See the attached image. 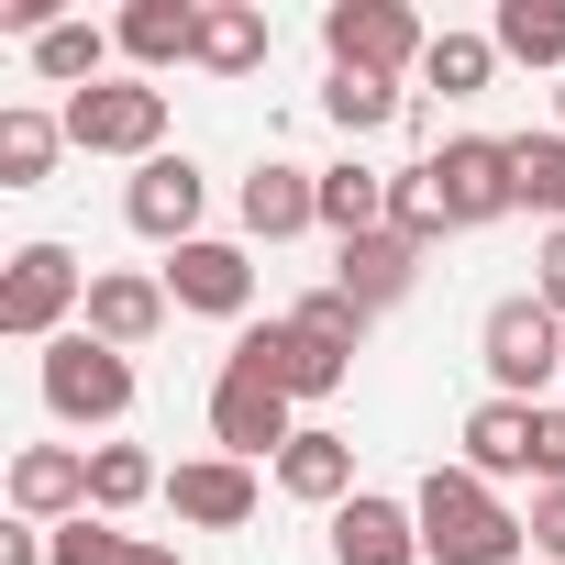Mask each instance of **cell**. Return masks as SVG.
<instances>
[{
    "label": "cell",
    "instance_id": "6da1fadb",
    "mask_svg": "<svg viewBox=\"0 0 565 565\" xmlns=\"http://www.w3.org/2000/svg\"><path fill=\"white\" fill-rule=\"evenodd\" d=\"M411 510H422V554H433V565H521V554H532L521 510H510L477 466H433V477L411 488Z\"/></svg>",
    "mask_w": 565,
    "mask_h": 565
},
{
    "label": "cell",
    "instance_id": "7a4b0ae2",
    "mask_svg": "<svg viewBox=\"0 0 565 565\" xmlns=\"http://www.w3.org/2000/svg\"><path fill=\"white\" fill-rule=\"evenodd\" d=\"M67 311H89V266H78L67 244H23L12 266H0V333H12V344H56V333H78Z\"/></svg>",
    "mask_w": 565,
    "mask_h": 565
},
{
    "label": "cell",
    "instance_id": "3957f363",
    "mask_svg": "<svg viewBox=\"0 0 565 565\" xmlns=\"http://www.w3.org/2000/svg\"><path fill=\"white\" fill-rule=\"evenodd\" d=\"M67 145H78V156H134V167H156V156H167V89H156V78H100V89H78V100H67Z\"/></svg>",
    "mask_w": 565,
    "mask_h": 565
},
{
    "label": "cell",
    "instance_id": "277c9868",
    "mask_svg": "<svg viewBox=\"0 0 565 565\" xmlns=\"http://www.w3.org/2000/svg\"><path fill=\"white\" fill-rule=\"evenodd\" d=\"M34 377H45V411H56V422H89V433H111V422L134 411V355H111L100 333H56Z\"/></svg>",
    "mask_w": 565,
    "mask_h": 565
},
{
    "label": "cell",
    "instance_id": "5b68a950",
    "mask_svg": "<svg viewBox=\"0 0 565 565\" xmlns=\"http://www.w3.org/2000/svg\"><path fill=\"white\" fill-rule=\"evenodd\" d=\"M477 366H488V388H499V399H532L543 377H565V322L521 289V300H499V311L477 322Z\"/></svg>",
    "mask_w": 565,
    "mask_h": 565
},
{
    "label": "cell",
    "instance_id": "8992f818",
    "mask_svg": "<svg viewBox=\"0 0 565 565\" xmlns=\"http://www.w3.org/2000/svg\"><path fill=\"white\" fill-rule=\"evenodd\" d=\"M322 56L355 67V78H411L433 56V34L399 12V0H333V12H322Z\"/></svg>",
    "mask_w": 565,
    "mask_h": 565
},
{
    "label": "cell",
    "instance_id": "52a82bcc",
    "mask_svg": "<svg viewBox=\"0 0 565 565\" xmlns=\"http://www.w3.org/2000/svg\"><path fill=\"white\" fill-rule=\"evenodd\" d=\"M422 167H433L455 233H488L499 211H521V178H510V145H499V134H455V145H433Z\"/></svg>",
    "mask_w": 565,
    "mask_h": 565
},
{
    "label": "cell",
    "instance_id": "ba28073f",
    "mask_svg": "<svg viewBox=\"0 0 565 565\" xmlns=\"http://www.w3.org/2000/svg\"><path fill=\"white\" fill-rule=\"evenodd\" d=\"M222 366H244V377H266V388H289V399H333V388L355 377V366H344V355H322L289 311H277V322H244Z\"/></svg>",
    "mask_w": 565,
    "mask_h": 565
},
{
    "label": "cell",
    "instance_id": "9c48e42d",
    "mask_svg": "<svg viewBox=\"0 0 565 565\" xmlns=\"http://www.w3.org/2000/svg\"><path fill=\"white\" fill-rule=\"evenodd\" d=\"M211 444H222L233 466H255V455H289V444H300V422H289V388H266V377L222 366V377H211Z\"/></svg>",
    "mask_w": 565,
    "mask_h": 565
},
{
    "label": "cell",
    "instance_id": "30bf717a",
    "mask_svg": "<svg viewBox=\"0 0 565 565\" xmlns=\"http://www.w3.org/2000/svg\"><path fill=\"white\" fill-rule=\"evenodd\" d=\"M200 200H211V178L189 167V156H156V167H134V189H122V222L145 233V244H200Z\"/></svg>",
    "mask_w": 565,
    "mask_h": 565
},
{
    "label": "cell",
    "instance_id": "8fae6325",
    "mask_svg": "<svg viewBox=\"0 0 565 565\" xmlns=\"http://www.w3.org/2000/svg\"><path fill=\"white\" fill-rule=\"evenodd\" d=\"M333 565H433V554H422V510L355 488V499L333 510Z\"/></svg>",
    "mask_w": 565,
    "mask_h": 565
},
{
    "label": "cell",
    "instance_id": "7c38bea8",
    "mask_svg": "<svg viewBox=\"0 0 565 565\" xmlns=\"http://www.w3.org/2000/svg\"><path fill=\"white\" fill-rule=\"evenodd\" d=\"M167 311H178V300H167V277L100 266V277H89V311H78V333H100L111 355H134V344H156V333H167Z\"/></svg>",
    "mask_w": 565,
    "mask_h": 565
},
{
    "label": "cell",
    "instance_id": "4fadbf2b",
    "mask_svg": "<svg viewBox=\"0 0 565 565\" xmlns=\"http://www.w3.org/2000/svg\"><path fill=\"white\" fill-rule=\"evenodd\" d=\"M167 300L178 311H211V322H244V300H255V266H244V244H178L167 255Z\"/></svg>",
    "mask_w": 565,
    "mask_h": 565
},
{
    "label": "cell",
    "instance_id": "5bb4252c",
    "mask_svg": "<svg viewBox=\"0 0 565 565\" xmlns=\"http://www.w3.org/2000/svg\"><path fill=\"white\" fill-rule=\"evenodd\" d=\"M411 277H422V244H411V233H355V244H333V289H344L366 322L411 300Z\"/></svg>",
    "mask_w": 565,
    "mask_h": 565
},
{
    "label": "cell",
    "instance_id": "9a60e30c",
    "mask_svg": "<svg viewBox=\"0 0 565 565\" xmlns=\"http://www.w3.org/2000/svg\"><path fill=\"white\" fill-rule=\"evenodd\" d=\"M78 510H89V455H78V444H23V455H12V521H45V532H56V521H78Z\"/></svg>",
    "mask_w": 565,
    "mask_h": 565
},
{
    "label": "cell",
    "instance_id": "2e32d148",
    "mask_svg": "<svg viewBox=\"0 0 565 565\" xmlns=\"http://www.w3.org/2000/svg\"><path fill=\"white\" fill-rule=\"evenodd\" d=\"M167 510L200 521V532H244V521H255V466H233V455H189V466H167Z\"/></svg>",
    "mask_w": 565,
    "mask_h": 565
},
{
    "label": "cell",
    "instance_id": "e0dca14e",
    "mask_svg": "<svg viewBox=\"0 0 565 565\" xmlns=\"http://www.w3.org/2000/svg\"><path fill=\"white\" fill-rule=\"evenodd\" d=\"M311 222H322V167L266 156V167L244 178V233H255V244H289V233H311Z\"/></svg>",
    "mask_w": 565,
    "mask_h": 565
},
{
    "label": "cell",
    "instance_id": "ac0fdd59",
    "mask_svg": "<svg viewBox=\"0 0 565 565\" xmlns=\"http://www.w3.org/2000/svg\"><path fill=\"white\" fill-rule=\"evenodd\" d=\"M111 45L134 56V78H156V67H200V0H134V12L111 23Z\"/></svg>",
    "mask_w": 565,
    "mask_h": 565
},
{
    "label": "cell",
    "instance_id": "d6986e66",
    "mask_svg": "<svg viewBox=\"0 0 565 565\" xmlns=\"http://www.w3.org/2000/svg\"><path fill=\"white\" fill-rule=\"evenodd\" d=\"M277 488H289L300 510H344L355 499V444L344 433H300L289 455H277Z\"/></svg>",
    "mask_w": 565,
    "mask_h": 565
},
{
    "label": "cell",
    "instance_id": "ffe728a7",
    "mask_svg": "<svg viewBox=\"0 0 565 565\" xmlns=\"http://www.w3.org/2000/svg\"><path fill=\"white\" fill-rule=\"evenodd\" d=\"M466 466L499 488V477H532V399H477L466 411Z\"/></svg>",
    "mask_w": 565,
    "mask_h": 565
},
{
    "label": "cell",
    "instance_id": "44dd1931",
    "mask_svg": "<svg viewBox=\"0 0 565 565\" xmlns=\"http://www.w3.org/2000/svg\"><path fill=\"white\" fill-rule=\"evenodd\" d=\"M200 67L211 78H255L266 67V12L255 0H200Z\"/></svg>",
    "mask_w": 565,
    "mask_h": 565
},
{
    "label": "cell",
    "instance_id": "7402d4cb",
    "mask_svg": "<svg viewBox=\"0 0 565 565\" xmlns=\"http://www.w3.org/2000/svg\"><path fill=\"white\" fill-rule=\"evenodd\" d=\"M145 499H167V466H156L145 444H89V510L122 521V510H145Z\"/></svg>",
    "mask_w": 565,
    "mask_h": 565
},
{
    "label": "cell",
    "instance_id": "603a6c76",
    "mask_svg": "<svg viewBox=\"0 0 565 565\" xmlns=\"http://www.w3.org/2000/svg\"><path fill=\"white\" fill-rule=\"evenodd\" d=\"M56 145H67V111H34V100H12V111H0V189H45Z\"/></svg>",
    "mask_w": 565,
    "mask_h": 565
},
{
    "label": "cell",
    "instance_id": "cb8c5ba5",
    "mask_svg": "<svg viewBox=\"0 0 565 565\" xmlns=\"http://www.w3.org/2000/svg\"><path fill=\"white\" fill-rule=\"evenodd\" d=\"M488 45H499L510 67H554V78H565V0H499Z\"/></svg>",
    "mask_w": 565,
    "mask_h": 565
},
{
    "label": "cell",
    "instance_id": "d4e9b609",
    "mask_svg": "<svg viewBox=\"0 0 565 565\" xmlns=\"http://www.w3.org/2000/svg\"><path fill=\"white\" fill-rule=\"evenodd\" d=\"M322 233H333V244L388 233V178H377V167H355V156H344V167H322Z\"/></svg>",
    "mask_w": 565,
    "mask_h": 565
},
{
    "label": "cell",
    "instance_id": "484cf974",
    "mask_svg": "<svg viewBox=\"0 0 565 565\" xmlns=\"http://www.w3.org/2000/svg\"><path fill=\"white\" fill-rule=\"evenodd\" d=\"M510 178H521V211H543V233H565V134H510Z\"/></svg>",
    "mask_w": 565,
    "mask_h": 565
},
{
    "label": "cell",
    "instance_id": "4316f807",
    "mask_svg": "<svg viewBox=\"0 0 565 565\" xmlns=\"http://www.w3.org/2000/svg\"><path fill=\"white\" fill-rule=\"evenodd\" d=\"M100 56H111V34H100V23H56V34L34 45V78H56V89L78 100V89H100Z\"/></svg>",
    "mask_w": 565,
    "mask_h": 565
},
{
    "label": "cell",
    "instance_id": "83f0119b",
    "mask_svg": "<svg viewBox=\"0 0 565 565\" xmlns=\"http://www.w3.org/2000/svg\"><path fill=\"white\" fill-rule=\"evenodd\" d=\"M422 78H433L444 100H477V89L499 78V45H488V34H433V56H422Z\"/></svg>",
    "mask_w": 565,
    "mask_h": 565
},
{
    "label": "cell",
    "instance_id": "f1b7e54d",
    "mask_svg": "<svg viewBox=\"0 0 565 565\" xmlns=\"http://www.w3.org/2000/svg\"><path fill=\"white\" fill-rule=\"evenodd\" d=\"M388 233H411L422 255L455 233V222H444V189H433V167H399V178H388Z\"/></svg>",
    "mask_w": 565,
    "mask_h": 565
},
{
    "label": "cell",
    "instance_id": "f546056e",
    "mask_svg": "<svg viewBox=\"0 0 565 565\" xmlns=\"http://www.w3.org/2000/svg\"><path fill=\"white\" fill-rule=\"evenodd\" d=\"M322 111H333L344 134H377V122H399V78H355V67H333Z\"/></svg>",
    "mask_w": 565,
    "mask_h": 565
},
{
    "label": "cell",
    "instance_id": "4dcf8cb0",
    "mask_svg": "<svg viewBox=\"0 0 565 565\" xmlns=\"http://www.w3.org/2000/svg\"><path fill=\"white\" fill-rule=\"evenodd\" d=\"M289 322H300L322 355H344V366H355V344H366V311H355L344 289H311V300H289Z\"/></svg>",
    "mask_w": 565,
    "mask_h": 565
},
{
    "label": "cell",
    "instance_id": "1f68e13d",
    "mask_svg": "<svg viewBox=\"0 0 565 565\" xmlns=\"http://www.w3.org/2000/svg\"><path fill=\"white\" fill-rule=\"evenodd\" d=\"M45 565H134V532H111L100 510H78V521H56Z\"/></svg>",
    "mask_w": 565,
    "mask_h": 565
},
{
    "label": "cell",
    "instance_id": "d6a6232c",
    "mask_svg": "<svg viewBox=\"0 0 565 565\" xmlns=\"http://www.w3.org/2000/svg\"><path fill=\"white\" fill-rule=\"evenodd\" d=\"M532 488H565V411H532Z\"/></svg>",
    "mask_w": 565,
    "mask_h": 565
},
{
    "label": "cell",
    "instance_id": "836d02e7",
    "mask_svg": "<svg viewBox=\"0 0 565 565\" xmlns=\"http://www.w3.org/2000/svg\"><path fill=\"white\" fill-rule=\"evenodd\" d=\"M521 532H532V554H554V565H565V488H532Z\"/></svg>",
    "mask_w": 565,
    "mask_h": 565
},
{
    "label": "cell",
    "instance_id": "e575fe53",
    "mask_svg": "<svg viewBox=\"0 0 565 565\" xmlns=\"http://www.w3.org/2000/svg\"><path fill=\"white\" fill-rule=\"evenodd\" d=\"M532 300L565 322V233H543V244H532Z\"/></svg>",
    "mask_w": 565,
    "mask_h": 565
},
{
    "label": "cell",
    "instance_id": "d590c367",
    "mask_svg": "<svg viewBox=\"0 0 565 565\" xmlns=\"http://www.w3.org/2000/svg\"><path fill=\"white\" fill-rule=\"evenodd\" d=\"M134 565H178V554H167V543H134Z\"/></svg>",
    "mask_w": 565,
    "mask_h": 565
},
{
    "label": "cell",
    "instance_id": "8d00e7d4",
    "mask_svg": "<svg viewBox=\"0 0 565 565\" xmlns=\"http://www.w3.org/2000/svg\"><path fill=\"white\" fill-rule=\"evenodd\" d=\"M554 134H565V78H554Z\"/></svg>",
    "mask_w": 565,
    "mask_h": 565
}]
</instances>
